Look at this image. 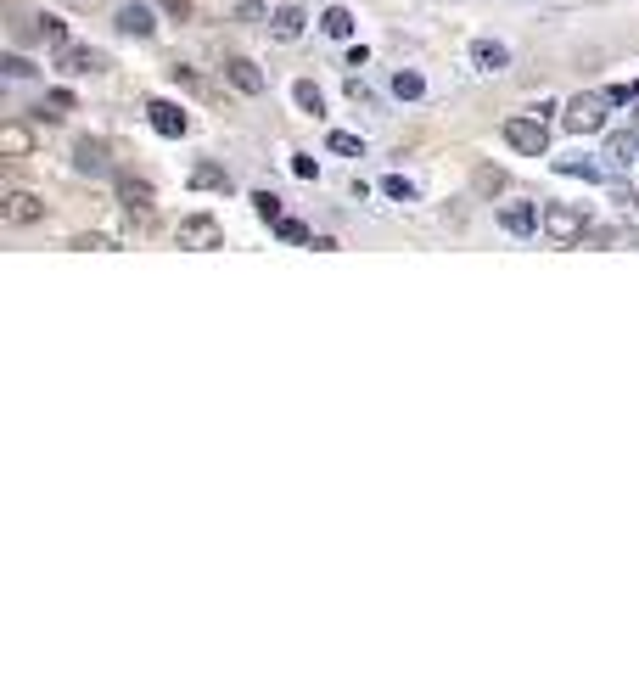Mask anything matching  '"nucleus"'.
I'll return each instance as SVG.
<instances>
[{
	"label": "nucleus",
	"mask_w": 639,
	"mask_h": 673,
	"mask_svg": "<svg viewBox=\"0 0 639 673\" xmlns=\"http://www.w3.org/2000/svg\"><path fill=\"white\" fill-rule=\"evenodd\" d=\"M146 118H152V129L163 135V141H180L185 129H191V118H185L174 101H146Z\"/></svg>",
	"instance_id": "6e6552de"
},
{
	"label": "nucleus",
	"mask_w": 639,
	"mask_h": 673,
	"mask_svg": "<svg viewBox=\"0 0 639 673\" xmlns=\"http://www.w3.org/2000/svg\"><path fill=\"white\" fill-rule=\"evenodd\" d=\"M303 29H309V17H303V6H281V12L270 17V34H275V40H286V45H292V40H303Z\"/></svg>",
	"instance_id": "4468645a"
},
{
	"label": "nucleus",
	"mask_w": 639,
	"mask_h": 673,
	"mask_svg": "<svg viewBox=\"0 0 639 673\" xmlns=\"http://www.w3.org/2000/svg\"><path fill=\"white\" fill-rule=\"evenodd\" d=\"M426 90V79L421 73H393V96H404V101H415Z\"/></svg>",
	"instance_id": "393cba45"
},
{
	"label": "nucleus",
	"mask_w": 639,
	"mask_h": 673,
	"mask_svg": "<svg viewBox=\"0 0 639 673\" xmlns=\"http://www.w3.org/2000/svg\"><path fill=\"white\" fill-rule=\"evenodd\" d=\"M382 191H387L393 202H410V197H415V186L404 180V174H387V180H382Z\"/></svg>",
	"instance_id": "c85d7f7f"
},
{
	"label": "nucleus",
	"mask_w": 639,
	"mask_h": 673,
	"mask_svg": "<svg viewBox=\"0 0 639 673\" xmlns=\"http://www.w3.org/2000/svg\"><path fill=\"white\" fill-rule=\"evenodd\" d=\"M505 141L522 152V158H544L550 152V129H544V118H505Z\"/></svg>",
	"instance_id": "7ed1b4c3"
},
{
	"label": "nucleus",
	"mask_w": 639,
	"mask_h": 673,
	"mask_svg": "<svg viewBox=\"0 0 639 673\" xmlns=\"http://www.w3.org/2000/svg\"><path fill=\"white\" fill-rule=\"evenodd\" d=\"M292 101H298L303 113H326V96L314 90V79H298V85H292Z\"/></svg>",
	"instance_id": "6ab92c4d"
},
{
	"label": "nucleus",
	"mask_w": 639,
	"mask_h": 673,
	"mask_svg": "<svg viewBox=\"0 0 639 673\" xmlns=\"http://www.w3.org/2000/svg\"><path fill=\"white\" fill-rule=\"evenodd\" d=\"M73 247H85V253H118V242H113V236H96V230H90V236H79Z\"/></svg>",
	"instance_id": "c756f323"
},
{
	"label": "nucleus",
	"mask_w": 639,
	"mask_h": 673,
	"mask_svg": "<svg viewBox=\"0 0 639 673\" xmlns=\"http://www.w3.org/2000/svg\"><path fill=\"white\" fill-rule=\"evenodd\" d=\"M471 191H477V197H499V191H505V169L477 163V169H471Z\"/></svg>",
	"instance_id": "dca6fc26"
},
{
	"label": "nucleus",
	"mask_w": 639,
	"mask_h": 673,
	"mask_svg": "<svg viewBox=\"0 0 639 673\" xmlns=\"http://www.w3.org/2000/svg\"><path fill=\"white\" fill-rule=\"evenodd\" d=\"M555 174H572V180H600V163H589V158H561V163H555Z\"/></svg>",
	"instance_id": "4be33fe9"
},
{
	"label": "nucleus",
	"mask_w": 639,
	"mask_h": 673,
	"mask_svg": "<svg viewBox=\"0 0 639 673\" xmlns=\"http://www.w3.org/2000/svg\"><path fill=\"white\" fill-rule=\"evenodd\" d=\"M40 40L57 45V51H62V45H73V40H68V23H62V17H51V12L40 17Z\"/></svg>",
	"instance_id": "412c9836"
},
{
	"label": "nucleus",
	"mask_w": 639,
	"mask_h": 673,
	"mask_svg": "<svg viewBox=\"0 0 639 673\" xmlns=\"http://www.w3.org/2000/svg\"><path fill=\"white\" fill-rule=\"evenodd\" d=\"M152 6H141V0H124L118 6V34H135V40H152Z\"/></svg>",
	"instance_id": "ddd939ff"
},
{
	"label": "nucleus",
	"mask_w": 639,
	"mask_h": 673,
	"mask_svg": "<svg viewBox=\"0 0 639 673\" xmlns=\"http://www.w3.org/2000/svg\"><path fill=\"white\" fill-rule=\"evenodd\" d=\"M600 158L611 163V169H628V163L639 158V129L628 124V129H611L606 135V152H600Z\"/></svg>",
	"instance_id": "1a4fd4ad"
},
{
	"label": "nucleus",
	"mask_w": 639,
	"mask_h": 673,
	"mask_svg": "<svg viewBox=\"0 0 639 673\" xmlns=\"http://www.w3.org/2000/svg\"><path fill=\"white\" fill-rule=\"evenodd\" d=\"M0 219H6V225H40L45 202L34 197V191H6V197H0Z\"/></svg>",
	"instance_id": "39448f33"
},
{
	"label": "nucleus",
	"mask_w": 639,
	"mask_h": 673,
	"mask_svg": "<svg viewBox=\"0 0 639 673\" xmlns=\"http://www.w3.org/2000/svg\"><path fill=\"white\" fill-rule=\"evenodd\" d=\"M331 152H342V158H365V141L348 135V129H331Z\"/></svg>",
	"instance_id": "b1692460"
},
{
	"label": "nucleus",
	"mask_w": 639,
	"mask_h": 673,
	"mask_svg": "<svg viewBox=\"0 0 639 673\" xmlns=\"http://www.w3.org/2000/svg\"><path fill=\"white\" fill-rule=\"evenodd\" d=\"M544 236H550L555 247H578L583 236H589V219H583L572 202H550V208H544Z\"/></svg>",
	"instance_id": "f257e3e1"
},
{
	"label": "nucleus",
	"mask_w": 639,
	"mask_h": 673,
	"mask_svg": "<svg viewBox=\"0 0 639 673\" xmlns=\"http://www.w3.org/2000/svg\"><path fill=\"white\" fill-rule=\"evenodd\" d=\"M236 17H242V23H264V29H270V6H264V0H236Z\"/></svg>",
	"instance_id": "a878e982"
},
{
	"label": "nucleus",
	"mask_w": 639,
	"mask_h": 673,
	"mask_svg": "<svg viewBox=\"0 0 639 673\" xmlns=\"http://www.w3.org/2000/svg\"><path fill=\"white\" fill-rule=\"evenodd\" d=\"M225 79L242 90V96H264V90H270V79H264V68H258L253 57H225Z\"/></svg>",
	"instance_id": "0eeeda50"
},
{
	"label": "nucleus",
	"mask_w": 639,
	"mask_h": 673,
	"mask_svg": "<svg viewBox=\"0 0 639 673\" xmlns=\"http://www.w3.org/2000/svg\"><path fill=\"white\" fill-rule=\"evenodd\" d=\"M73 169H79V174H107V146L85 135V141L73 146Z\"/></svg>",
	"instance_id": "2eb2a0df"
},
{
	"label": "nucleus",
	"mask_w": 639,
	"mask_h": 673,
	"mask_svg": "<svg viewBox=\"0 0 639 673\" xmlns=\"http://www.w3.org/2000/svg\"><path fill=\"white\" fill-rule=\"evenodd\" d=\"M320 34H331V40H348V34H354V12H348V6H331V12H320Z\"/></svg>",
	"instance_id": "f3484780"
},
{
	"label": "nucleus",
	"mask_w": 639,
	"mask_h": 673,
	"mask_svg": "<svg viewBox=\"0 0 639 673\" xmlns=\"http://www.w3.org/2000/svg\"><path fill=\"white\" fill-rule=\"evenodd\" d=\"M628 124H634V129H639V101H634V118H628Z\"/></svg>",
	"instance_id": "f704fd0d"
},
{
	"label": "nucleus",
	"mask_w": 639,
	"mask_h": 673,
	"mask_svg": "<svg viewBox=\"0 0 639 673\" xmlns=\"http://www.w3.org/2000/svg\"><path fill=\"white\" fill-rule=\"evenodd\" d=\"M611 202H617V208H634L639 197H634V186H617V191H611Z\"/></svg>",
	"instance_id": "473e14b6"
},
{
	"label": "nucleus",
	"mask_w": 639,
	"mask_h": 673,
	"mask_svg": "<svg viewBox=\"0 0 639 673\" xmlns=\"http://www.w3.org/2000/svg\"><path fill=\"white\" fill-rule=\"evenodd\" d=\"M471 62H477L483 73H505V68H511V45L483 34V40H471Z\"/></svg>",
	"instance_id": "f8f14e48"
},
{
	"label": "nucleus",
	"mask_w": 639,
	"mask_h": 673,
	"mask_svg": "<svg viewBox=\"0 0 639 673\" xmlns=\"http://www.w3.org/2000/svg\"><path fill=\"white\" fill-rule=\"evenodd\" d=\"M499 225L511 230V236H539L544 214L533 208V202H511V208H499Z\"/></svg>",
	"instance_id": "9b49d317"
},
{
	"label": "nucleus",
	"mask_w": 639,
	"mask_h": 673,
	"mask_svg": "<svg viewBox=\"0 0 639 673\" xmlns=\"http://www.w3.org/2000/svg\"><path fill=\"white\" fill-rule=\"evenodd\" d=\"M163 12H169V17H191V0H163Z\"/></svg>",
	"instance_id": "72a5a7b5"
},
{
	"label": "nucleus",
	"mask_w": 639,
	"mask_h": 673,
	"mask_svg": "<svg viewBox=\"0 0 639 673\" xmlns=\"http://www.w3.org/2000/svg\"><path fill=\"white\" fill-rule=\"evenodd\" d=\"M253 208H258V219H270V225H281V197H275V191H253Z\"/></svg>",
	"instance_id": "5701e85b"
},
{
	"label": "nucleus",
	"mask_w": 639,
	"mask_h": 673,
	"mask_svg": "<svg viewBox=\"0 0 639 673\" xmlns=\"http://www.w3.org/2000/svg\"><path fill=\"white\" fill-rule=\"evenodd\" d=\"M606 101H611V107H634V101H639V79H628V85H611Z\"/></svg>",
	"instance_id": "bb28decb"
},
{
	"label": "nucleus",
	"mask_w": 639,
	"mask_h": 673,
	"mask_svg": "<svg viewBox=\"0 0 639 673\" xmlns=\"http://www.w3.org/2000/svg\"><path fill=\"white\" fill-rule=\"evenodd\" d=\"M118 202H124V214H129V219H152L157 191L146 186V180H135V174H118Z\"/></svg>",
	"instance_id": "423d86ee"
},
{
	"label": "nucleus",
	"mask_w": 639,
	"mask_h": 673,
	"mask_svg": "<svg viewBox=\"0 0 639 673\" xmlns=\"http://www.w3.org/2000/svg\"><path fill=\"white\" fill-rule=\"evenodd\" d=\"M191 186H202V191H208V186H230V174H225V169H213V163H202V169L191 174Z\"/></svg>",
	"instance_id": "cd10ccee"
},
{
	"label": "nucleus",
	"mask_w": 639,
	"mask_h": 673,
	"mask_svg": "<svg viewBox=\"0 0 639 673\" xmlns=\"http://www.w3.org/2000/svg\"><path fill=\"white\" fill-rule=\"evenodd\" d=\"M292 174H298V180H320V163H314V158H292Z\"/></svg>",
	"instance_id": "2f4dec72"
},
{
	"label": "nucleus",
	"mask_w": 639,
	"mask_h": 673,
	"mask_svg": "<svg viewBox=\"0 0 639 673\" xmlns=\"http://www.w3.org/2000/svg\"><path fill=\"white\" fill-rule=\"evenodd\" d=\"M275 236H281V242H292V247H309L314 242V230L303 225V219H281V225H275Z\"/></svg>",
	"instance_id": "aec40b11"
},
{
	"label": "nucleus",
	"mask_w": 639,
	"mask_h": 673,
	"mask_svg": "<svg viewBox=\"0 0 639 673\" xmlns=\"http://www.w3.org/2000/svg\"><path fill=\"white\" fill-rule=\"evenodd\" d=\"M174 242H180V247H197V253H208V247H225V230H219V219H213V214H191V219H180Z\"/></svg>",
	"instance_id": "20e7f679"
},
{
	"label": "nucleus",
	"mask_w": 639,
	"mask_h": 673,
	"mask_svg": "<svg viewBox=\"0 0 639 673\" xmlns=\"http://www.w3.org/2000/svg\"><path fill=\"white\" fill-rule=\"evenodd\" d=\"M29 146H34V135H29L23 124H6V129H0V152H6V158H23Z\"/></svg>",
	"instance_id": "a211bd4d"
},
{
	"label": "nucleus",
	"mask_w": 639,
	"mask_h": 673,
	"mask_svg": "<svg viewBox=\"0 0 639 673\" xmlns=\"http://www.w3.org/2000/svg\"><path fill=\"white\" fill-rule=\"evenodd\" d=\"M606 90H600V96H572L567 107H561V124L572 129V135H600V129H606Z\"/></svg>",
	"instance_id": "f03ea898"
},
{
	"label": "nucleus",
	"mask_w": 639,
	"mask_h": 673,
	"mask_svg": "<svg viewBox=\"0 0 639 673\" xmlns=\"http://www.w3.org/2000/svg\"><path fill=\"white\" fill-rule=\"evenodd\" d=\"M0 68H6V79H29V73H34V62H23V57H6Z\"/></svg>",
	"instance_id": "7c9ffc66"
},
{
	"label": "nucleus",
	"mask_w": 639,
	"mask_h": 673,
	"mask_svg": "<svg viewBox=\"0 0 639 673\" xmlns=\"http://www.w3.org/2000/svg\"><path fill=\"white\" fill-rule=\"evenodd\" d=\"M57 68H62V73H101V68H107V57H101L96 45H62V51H57Z\"/></svg>",
	"instance_id": "9d476101"
}]
</instances>
